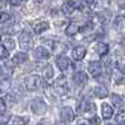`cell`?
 <instances>
[{"label": "cell", "mask_w": 125, "mask_h": 125, "mask_svg": "<svg viewBox=\"0 0 125 125\" xmlns=\"http://www.w3.org/2000/svg\"><path fill=\"white\" fill-rule=\"evenodd\" d=\"M10 119H11V114H10V111H8V110L0 111V125L6 124Z\"/></svg>", "instance_id": "obj_19"}, {"label": "cell", "mask_w": 125, "mask_h": 125, "mask_svg": "<svg viewBox=\"0 0 125 125\" xmlns=\"http://www.w3.org/2000/svg\"><path fill=\"white\" fill-rule=\"evenodd\" d=\"M81 125H84V124H81Z\"/></svg>", "instance_id": "obj_37"}, {"label": "cell", "mask_w": 125, "mask_h": 125, "mask_svg": "<svg viewBox=\"0 0 125 125\" xmlns=\"http://www.w3.org/2000/svg\"><path fill=\"white\" fill-rule=\"evenodd\" d=\"M119 5H120L123 9H125V1H119Z\"/></svg>", "instance_id": "obj_33"}, {"label": "cell", "mask_w": 125, "mask_h": 125, "mask_svg": "<svg viewBox=\"0 0 125 125\" xmlns=\"http://www.w3.org/2000/svg\"><path fill=\"white\" fill-rule=\"evenodd\" d=\"M19 45L25 51L30 50L31 48H33V39H31L30 34H28V33L20 34V36H19Z\"/></svg>", "instance_id": "obj_4"}, {"label": "cell", "mask_w": 125, "mask_h": 125, "mask_svg": "<svg viewBox=\"0 0 125 125\" xmlns=\"http://www.w3.org/2000/svg\"><path fill=\"white\" fill-rule=\"evenodd\" d=\"M95 51L99 55H106L108 51H109V46L108 44H104V43H98L95 45Z\"/></svg>", "instance_id": "obj_15"}, {"label": "cell", "mask_w": 125, "mask_h": 125, "mask_svg": "<svg viewBox=\"0 0 125 125\" xmlns=\"http://www.w3.org/2000/svg\"><path fill=\"white\" fill-rule=\"evenodd\" d=\"M5 4H6V1H4V0H1V1H0V8L5 6Z\"/></svg>", "instance_id": "obj_34"}, {"label": "cell", "mask_w": 125, "mask_h": 125, "mask_svg": "<svg viewBox=\"0 0 125 125\" xmlns=\"http://www.w3.org/2000/svg\"><path fill=\"white\" fill-rule=\"evenodd\" d=\"M10 4H11L13 6L14 5H20V4H21V1H14V0H13V1H10Z\"/></svg>", "instance_id": "obj_32"}, {"label": "cell", "mask_w": 125, "mask_h": 125, "mask_svg": "<svg viewBox=\"0 0 125 125\" xmlns=\"http://www.w3.org/2000/svg\"><path fill=\"white\" fill-rule=\"evenodd\" d=\"M100 119L98 118V116H93V118H90L89 119V123H90V125H100Z\"/></svg>", "instance_id": "obj_30"}, {"label": "cell", "mask_w": 125, "mask_h": 125, "mask_svg": "<svg viewBox=\"0 0 125 125\" xmlns=\"http://www.w3.org/2000/svg\"><path fill=\"white\" fill-rule=\"evenodd\" d=\"M26 121H28V120H26V119H23V118H15L13 125H25Z\"/></svg>", "instance_id": "obj_29"}, {"label": "cell", "mask_w": 125, "mask_h": 125, "mask_svg": "<svg viewBox=\"0 0 125 125\" xmlns=\"http://www.w3.org/2000/svg\"><path fill=\"white\" fill-rule=\"evenodd\" d=\"M34 56H35V59H38V60H46V59H49L50 54H49V51H48L45 48L39 46V48H36V49L34 50Z\"/></svg>", "instance_id": "obj_10"}, {"label": "cell", "mask_w": 125, "mask_h": 125, "mask_svg": "<svg viewBox=\"0 0 125 125\" xmlns=\"http://www.w3.org/2000/svg\"><path fill=\"white\" fill-rule=\"evenodd\" d=\"M88 111H94L95 113V105H93L88 100H81L78 105V113L79 114H86Z\"/></svg>", "instance_id": "obj_6"}, {"label": "cell", "mask_w": 125, "mask_h": 125, "mask_svg": "<svg viewBox=\"0 0 125 125\" xmlns=\"http://www.w3.org/2000/svg\"><path fill=\"white\" fill-rule=\"evenodd\" d=\"M74 10H75V6L73 5L71 1L64 3V4H62V6H61V11L64 13V14H66V15L73 14V13H74Z\"/></svg>", "instance_id": "obj_17"}, {"label": "cell", "mask_w": 125, "mask_h": 125, "mask_svg": "<svg viewBox=\"0 0 125 125\" xmlns=\"http://www.w3.org/2000/svg\"><path fill=\"white\" fill-rule=\"evenodd\" d=\"M111 101H113V104L115 106H121L123 104H124V98L123 96H120V95H116V94H114V95L111 96Z\"/></svg>", "instance_id": "obj_22"}, {"label": "cell", "mask_w": 125, "mask_h": 125, "mask_svg": "<svg viewBox=\"0 0 125 125\" xmlns=\"http://www.w3.org/2000/svg\"><path fill=\"white\" fill-rule=\"evenodd\" d=\"M53 75H54L53 69H51V66H50V65H48V66L44 69V78H45L46 80H49V79L53 78Z\"/></svg>", "instance_id": "obj_24"}, {"label": "cell", "mask_w": 125, "mask_h": 125, "mask_svg": "<svg viewBox=\"0 0 125 125\" xmlns=\"http://www.w3.org/2000/svg\"><path fill=\"white\" fill-rule=\"evenodd\" d=\"M116 121H118L119 124L125 125V111H121L120 114H118V116H116Z\"/></svg>", "instance_id": "obj_28"}, {"label": "cell", "mask_w": 125, "mask_h": 125, "mask_svg": "<svg viewBox=\"0 0 125 125\" xmlns=\"http://www.w3.org/2000/svg\"><path fill=\"white\" fill-rule=\"evenodd\" d=\"M0 41H1V36H0Z\"/></svg>", "instance_id": "obj_36"}, {"label": "cell", "mask_w": 125, "mask_h": 125, "mask_svg": "<svg viewBox=\"0 0 125 125\" xmlns=\"http://www.w3.org/2000/svg\"><path fill=\"white\" fill-rule=\"evenodd\" d=\"M9 56V51L4 45H0V59H5Z\"/></svg>", "instance_id": "obj_26"}, {"label": "cell", "mask_w": 125, "mask_h": 125, "mask_svg": "<svg viewBox=\"0 0 125 125\" xmlns=\"http://www.w3.org/2000/svg\"><path fill=\"white\" fill-rule=\"evenodd\" d=\"M48 29H49V23L48 21H41V23H39V24H36L34 26V31H35L36 34L44 33V31L48 30Z\"/></svg>", "instance_id": "obj_18"}, {"label": "cell", "mask_w": 125, "mask_h": 125, "mask_svg": "<svg viewBox=\"0 0 125 125\" xmlns=\"http://www.w3.org/2000/svg\"><path fill=\"white\" fill-rule=\"evenodd\" d=\"M101 113H103L104 119H110L113 116V109H111V106L109 105V104H106V103H104L103 105H101Z\"/></svg>", "instance_id": "obj_14"}, {"label": "cell", "mask_w": 125, "mask_h": 125, "mask_svg": "<svg viewBox=\"0 0 125 125\" xmlns=\"http://www.w3.org/2000/svg\"><path fill=\"white\" fill-rule=\"evenodd\" d=\"M30 108H31V111H33L34 114H36V115H43V114L46 113V110H48L46 103L40 98H36L35 100L31 101Z\"/></svg>", "instance_id": "obj_1"}, {"label": "cell", "mask_w": 125, "mask_h": 125, "mask_svg": "<svg viewBox=\"0 0 125 125\" xmlns=\"http://www.w3.org/2000/svg\"><path fill=\"white\" fill-rule=\"evenodd\" d=\"M86 54V49L84 46H78L73 50V58L75 60H81Z\"/></svg>", "instance_id": "obj_12"}, {"label": "cell", "mask_w": 125, "mask_h": 125, "mask_svg": "<svg viewBox=\"0 0 125 125\" xmlns=\"http://www.w3.org/2000/svg\"><path fill=\"white\" fill-rule=\"evenodd\" d=\"M94 94H95L98 98L104 99V98H106L109 95V91H108V89L104 85H98V86L94 88Z\"/></svg>", "instance_id": "obj_11"}, {"label": "cell", "mask_w": 125, "mask_h": 125, "mask_svg": "<svg viewBox=\"0 0 125 125\" xmlns=\"http://www.w3.org/2000/svg\"><path fill=\"white\" fill-rule=\"evenodd\" d=\"M4 46L8 50H13V49H15V41L13 39H5L4 40Z\"/></svg>", "instance_id": "obj_25"}, {"label": "cell", "mask_w": 125, "mask_h": 125, "mask_svg": "<svg viewBox=\"0 0 125 125\" xmlns=\"http://www.w3.org/2000/svg\"><path fill=\"white\" fill-rule=\"evenodd\" d=\"M120 70H121V73H123V74H125V64H124V65H121Z\"/></svg>", "instance_id": "obj_35"}, {"label": "cell", "mask_w": 125, "mask_h": 125, "mask_svg": "<svg viewBox=\"0 0 125 125\" xmlns=\"http://www.w3.org/2000/svg\"><path fill=\"white\" fill-rule=\"evenodd\" d=\"M4 109H5V101L0 98V111H3Z\"/></svg>", "instance_id": "obj_31"}, {"label": "cell", "mask_w": 125, "mask_h": 125, "mask_svg": "<svg viewBox=\"0 0 125 125\" xmlns=\"http://www.w3.org/2000/svg\"><path fill=\"white\" fill-rule=\"evenodd\" d=\"M54 90L59 95H64V94L68 93V81L65 76H59L54 81Z\"/></svg>", "instance_id": "obj_3"}, {"label": "cell", "mask_w": 125, "mask_h": 125, "mask_svg": "<svg viewBox=\"0 0 125 125\" xmlns=\"http://www.w3.org/2000/svg\"><path fill=\"white\" fill-rule=\"evenodd\" d=\"M4 101H5V105L13 106L14 104L16 103V99H15V96H14V95H11V94H8V95L5 96V99H4Z\"/></svg>", "instance_id": "obj_23"}, {"label": "cell", "mask_w": 125, "mask_h": 125, "mask_svg": "<svg viewBox=\"0 0 125 125\" xmlns=\"http://www.w3.org/2000/svg\"><path fill=\"white\" fill-rule=\"evenodd\" d=\"M24 83H25L26 89L33 91V90H36L41 86V78L39 75H29V76H26Z\"/></svg>", "instance_id": "obj_2"}, {"label": "cell", "mask_w": 125, "mask_h": 125, "mask_svg": "<svg viewBox=\"0 0 125 125\" xmlns=\"http://www.w3.org/2000/svg\"><path fill=\"white\" fill-rule=\"evenodd\" d=\"M28 60V54L26 53H16L13 58V62L15 64H23Z\"/></svg>", "instance_id": "obj_16"}, {"label": "cell", "mask_w": 125, "mask_h": 125, "mask_svg": "<svg viewBox=\"0 0 125 125\" xmlns=\"http://www.w3.org/2000/svg\"><path fill=\"white\" fill-rule=\"evenodd\" d=\"M60 118L64 123H70L74 120V111L70 106H65L60 110Z\"/></svg>", "instance_id": "obj_5"}, {"label": "cell", "mask_w": 125, "mask_h": 125, "mask_svg": "<svg viewBox=\"0 0 125 125\" xmlns=\"http://www.w3.org/2000/svg\"><path fill=\"white\" fill-rule=\"evenodd\" d=\"M73 79H74V81L76 83V84H84V83L88 81V75L84 71H78V73L74 74Z\"/></svg>", "instance_id": "obj_13"}, {"label": "cell", "mask_w": 125, "mask_h": 125, "mask_svg": "<svg viewBox=\"0 0 125 125\" xmlns=\"http://www.w3.org/2000/svg\"><path fill=\"white\" fill-rule=\"evenodd\" d=\"M69 65H70V60H69L66 56H64V55H59V56L56 58V66H58L61 71L68 70Z\"/></svg>", "instance_id": "obj_9"}, {"label": "cell", "mask_w": 125, "mask_h": 125, "mask_svg": "<svg viewBox=\"0 0 125 125\" xmlns=\"http://www.w3.org/2000/svg\"><path fill=\"white\" fill-rule=\"evenodd\" d=\"M20 29H21V26H20V24L18 23H13V24H9V25H5L1 28V31L4 34L6 35H14V34H18Z\"/></svg>", "instance_id": "obj_7"}, {"label": "cell", "mask_w": 125, "mask_h": 125, "mask_svg": "<svg viewBox=\"0 0 125 125\" xmlns=\"http://www.w3.org/2000/svg\"><path fill=\"white\" fill-rule=\"evenodd\" d=\"M88 70L93 76H99L103 71V68L99 61H90L88 65Z\"/></svg>", "instance_id": "obj_8"}, {"label": "cell", "mask_w": 125, "mask_h": 125, "mask_svg": "<svg viewBox=\"0 0 125 125\" xmlns=\"http://www.w3.org/2000/svg\"><path fill=\"white\" fill-rule=\"evenodd\" d=\"M114 26H115L116 30H119V31L125 30V18H121V16L116 18V20L114 21Z\"/></svg>", "instance_id": "obj_21"}, {"label": "cell", "mask_w": 125, "mask_h": 125, "mask_svg": "<svg viewBox=\"0 0 125 125\" xmlns=\"http://www.w3.org/2000/svg\"><path fill=\"white\" fill-rule=\"evenodd\" d=\"M79 31V28H78V25L75 24V23H70L68 26H66V30H65V33H66V35H70V36H73V35H75L76 33Z\"/></svg>", "instance_id": "obj_20"}, {"label": "cell", "mask_w": 125, "mask_h": 125, "mask_svg": "<svg viewBox=\"0 0 125 125\" xmlns=\"http://www.w3.org/2000/svg\"><path fill=\"white\" fill-rule=\"evenodd\" d=\"M9 19H10V15H9L8 13L0 11V24H1V23H6Z\"/></svg>", "instance_id": "obj_27"}]
</instances>
